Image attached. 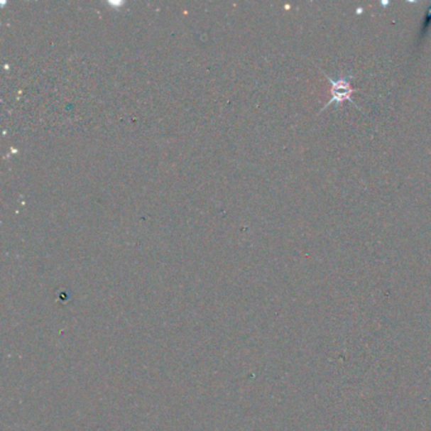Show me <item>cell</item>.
<instances>
[{
  "label": "cell",
  "instance_id": "6da1fadb",
  "mask_svg": "<svg viewBox=\"0 0 431 431\" xmlns=\"http://www.w3.org/2000/svg\"><path fill=\"white\" fill-rule=\"evenodd\" d=\"M317 69L320 70L322 75L327 77V80L329 81V84L332 85V98L329 100L328 103L325 104L322 107V110L317 113V115L322 114V111L328 109L330 105H342L344 102H351V104H354L356 107V109H359V111L363 110L359 108V105H356V102L353 100V94L356 92H359L356 87H351V80H353V75H343L338 77V79H333L332 76H329L325 71H322L317 65H315Z\"/></svg>",
  "mask_w": 431,
  "mask_h": 431
}]
</instances>
